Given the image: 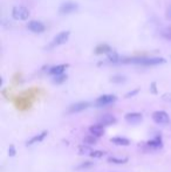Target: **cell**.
<instances>
[{
	"instance_id": "3",
	"label": "cell",
	"mask_w": 171,
	"mask_h": 172,
	"mask_svg": "<svg viewBox=\"0 0 171 172\" xmlns=\"http://www.w3.org/2000/svg\"><path fill=\"white\" fill-rule=\"evenodd\" d=\"M117 97L115 95H112V94H107V95H102L100 96L97 100L95 101V105L96 107H106V105H109L116 102Z\"/></svg>"
},
{
	"instance_id": "19",
	"label": "cell",
	"mask_w": 171,
	"mask_h": 172,
	"mask_svg": "<svg viewBox=\"0 0 171 172\" xmlns=\"http://www.w3.org/2000/svg\"><path fill=\"white\" fill-rule=\"evenodd\" d=\"M108 162L109 163H114V164H126L128 162V158H115V157H109L108 158Z\"/></svg>"
},
{
	"instance_id": "1",
	"label": "cell",
	"mask_w": 171,
	"mask_h": 172,
	"mask_svg": "<svg viewBox=\"0 0 171 172\" xmlns=\"http://www.w3.org/2000/svg\"><path fill=\"white\" fill-rule=\"evenodd\" d=\"M121 62L123 63H137L143 66H156L165 63V59L163 57H124L121 59Z\"/></svg>"
},
{
	"instance_id": "26",
	"label": "cell",
	"mask_w": 171,
	"mask_h": 172,
	"mask_svg": "<svg viewBox=\"0 0 171 172\" xmlns=\"http://www.w3.org/2000/svg\"><path fill=\"white\" fill-rule=\"evenodd\" d=\"M8 155H10L11 157L15 156V148L13 146V145H11L10 149H8Z\"/></svg>"
},
{
	"instance_id": "28",
	"label": "cell",
	"mask_w": 171,
	"mask_h": 172,
	"mask_svg": "<svg viewBox=\"0 0 171 172\" xmlns=\"http://www.w3.org/2000/svg\"><path fill=\"white\" fill-rule=\"evenodd\" d=\"M137 93H138V89H135V90H132V91H130V93H128L127 95H126V97H130V96H132V95H136Z\"/></svg>"
},
{
	"instance_id": "21",
	"label": "cell",
	"mask_w": 171,
	"mask_h": 172,
	"mask_svg": "<svg viewBox=\"0 0 171 172\" xmlns=\"http://www.w3.org/2000/svg\"><path fill=\"white\" fill-rule=\"evenodd\" d=\"M162 36H163L164 39L171 40V26H169V27H165V28L162 31Z\"/></svg>"
},
{
	"instance_id": "12",
	"label": "cell",
	"mask_w": 171,
	"mask_h": 172,
	"mask_svg": "<svg viewBox=\"0 0 171 172\" xmlns=\"http://www.w3.org/2000/svg\"><path fill=\"white\" fill-rule=\"evenodd\" d=\"M68 67V64H59V66H54L49 69V74L50 75H53V76H58V75H61V74H64V70H66V68Z\"/></svg>"
},
{
	"instance_id": "5",
	"label": "cell",
	"mask_w": 171,
	"mask_h": 172,
	"mask_svg": "<svg viewBox=\"0 0 171 172\" xmlns=\"http://www.w3.org/2000/svg\"><path fill=\"white\" fill-rule=\"evenodd\" d=\"M69 31H64V32H60L59 34H56V36L53 39V41L50 43V46L54 47V46H60V45H62L69 38Z\"/></svg>"
},
{
	"instance_id": "13",
	"label": "cell",
	"mask_w": 171,
	"mask_h": 172,
	"mask_svg": "<svg viewBox=\"0 0 171 172\" xmlns=\"http://www.w3.org/2000/svg\"><path fill=\"white\" fill-rule=\"evenodd\" d=\"M47 134H48V132L45 130V131H42L41 134L36 135V136H34L33 138H31L30 141L27 142L26 145H27V146H30V145H33V144H35V143H40V142H42V141L45 139V137L47 136Z\"/></svg>"
},
{
	"instance_id": "9",
	"label": "cell",
	"mask_w": 171,
	"mask_h": 172,
	"mask_svg": "<svg viewBox=\"0 0 171 172\" xmlns=\"http://www.w3.org/2000/svg\"><path fill=\"white\" fill-rule=\"evenodd\" d=\"M90 103L89 102H78V103H74L69 107L68 112L69 114H74V112H80V111H83L87 108H89Z\"/></svg>"
},
{
	"instance_id": "2",
	"label": "cell",
	"mask_w": 171,
	"mask_h": 172,
	"mask_svg": "<svg viewBox=\"0 0 171 172\" xmlns=\"http://www.w3.org/2000/svg\"><path fill=\"white\" fill-rule=\"evenodd\" d=\"M12 17L17 20H27L30 17V11L25 6H14L12 10Z\"/></svg>"
},
{
	"instance_id": "7",
	"label": "cell",
	"mask_w": 171,
	"mask_h": 172,
	"mask_svg": "<svg viewBox=\"0 0 171 172\" xmlns=\"http://www.w3.org/2000/svg\"><path fill=\"white\" fill-rule=\"evenodd\" d=\"M27 27H28L30 31L34 32V33H42V32H45V29H46V26L41 21H38V20H32V21H30L28 25H27Z\"/></svg>"
},
{
	"instance_id": "25",
	"label": "cell",
	"mask_w": 171,
	"mask_h": 172,
	"mask_svg": "<svg viewBox=\"0 0 171 172\" xmlns=\"http://www.w3.org/2000/svg\"><path fill=\"white\" fill-rule=\"evenodd\" d=\"M93 166V163L92 162H87V163H83L81 165H78V169H87V167H90Z\"/></svg>"
},
{
	"instance_id": "29",
	"label": "cell",
	"mask_w": 171,
	"mask_h": 172,
	"mask_svg": "<svg viewBox=\"0 0 171 172\" xmlns=\"http://www.w3.org/2000/svg\"><path fill=\"white\" fill-rule=\"evenodd\" d=\"M155 86H156V83H155V82H154V83H152V93H155V94H156V93H157V91H156V87H155Z\"/></svg>"
},
{
	"instance_id": "27",
	"label": "cell",
	"mask_w": 171,
	"mask_h": 172,
	"mask_svg": "<svg viewBox=\"0 0 171 172\" xmlns=\"http://www.w3.org/2000/svg\"><path fill=\"white\" fill-rule=\"evenodd\" d=\"M162 98L164 101H168V102H171V94H164L162 96Z\"/></svg>"
},
{
	"instance_id": "8",
	"label": "cell",
	"mask_w": 171,
	"mask_h": 172,
	"mask_svg": "<svg viewBox=\"0 0 171 172\" xmlns=\"http://www.w3.org/2000/svg\"><path fill=\"white\" fill-rule=\"evenodd\" d=\"M124 120L130 124H138L143 121V116L140 112H128L124 116Z\"/></svg>"
},
{
	"instance_id": "20",
	"label": "cell",
	"mask_w": 171,
	"mask_h": 172,
	"mask_svg": "<svg viewBox=\"0 0 171 172\" xmlns=\"http://www.w3.org/2000/svg\"><path fill=\"white\" fill-rule=\"evenodd\" d=\"M83 143H84V145H94V144H96V137H94V136H87V137H84V139H83Z\"/></svg>"
},
{
	"instance_id": "23",
	"label": "cell",
	"mask_w": 171,
	"mask_h": 172,
	"mask_svg": "<svg viewBox=\"0 0 171 172\" xmlns=\"http://www.w3.org/2000/svg\"><path fill=\"white\" fill-rule=\"evenodd\" d=\"M67 80V75H64V74H61V75H58V76L54 77V83H62Z\"/></svg>"
},
{
	"instance_id": "6",
	"label": "cell",
	"mask_w": 171,
	"mask_h": 172,
	"mask_svg": "<svg viewBox=\"0 0 171 172\" xmlns=\"http://www.w3.org/2000/svg\"><path fill=\"white\" fill-rule=\"evenodd\" d=\"M116 122H117L116 117L110 114L101 115V116L97 118V123L100 125H112V124H115Z\"/></svg>"
},
{
	"instance_id": "15",
	"label": "cell",
	"mask_w": 171,
	"mask_h": 172,
	"mask_svg": "<svg viewBox=\"0 0 171 172\" xmlns=\"http://www.w3.org/2000/svg\"><path fill=\"white\" fill-rule=\"evenodd\" d=\"M147 144H148V146H150V148H152V149H159L162 146L161 136H157V137H155V139L149 141Z\"/></svg>"
},
{
	"instance_id": "10",
	"label": "cell",
	"mask_w": 171,
	"mask_h": 172,
	"mask_svg": "<svg viewBox=\"0 0 171 172\" xmlns=\"http://www.w3.org/2000/svg\"><path fill=\"white\" fill-rule=\"evenodd\" d=\"M78 8V5L76 4H74V2H64L62 5L60 6V13H62V14H68V13H72L74 11H76Z\"/></svg>"
},
{
	"instance_id": "16",
	"label": "cell",
	"mask_w": 171,
	"mask_h": 172,
	"mask_svg": "<svg viewBox=\"0 0 171 172\" xmlns=\"http://www.w3.org/2000/svg\"><path fill=\"white\" fill-rule=\"evenodd\" d=\"M95 52L96 54H106V53H110V47L103 43V45H98L97 47L95 48Z\"/></svg>"
},
{
	"instance_id": "11",
	"label": "cell",
	"mask_w": 171,
	"mask_h": 172,
	"mask_svg": "<svg viewBox=\"0 0 171 172\" xmlns=\"http://www.w3.org/2000/svg\"><path fill=\"white\" fill-rule=\"evenodd\" d=\"M89 132L92 134V136L94 137H101L104 135V128L103 125H100V124H95V125H92L89 128Z\"/></svg>"
},
{
	"instance_id": "18",
	"label": "cell",
	"mask_w": 171,
	"mask_h": 172,
	"mask_svg": "<svg viewBox=\"0 0 171 172\" xmlns=\"http://www.w3.org/2000/svg\"><path fill=\"white\" fill-rule=\"evenodd\" d=\"M108 59H109V61H112V63L121 61V59H120V56H118V54L117 53H115V52L108 53Z\"/></svg>"
},
{
	"instance_id": "24",
	"label": "cell",
	"mask_w": 171,
	"mask_h": 172,
	"mask_svg": "<svg viewBox=\"0 0 171 172\" xmlns=\"http://www.w3.org/2000/svg\"><path fill=\"white\" fill-rule=\"evenodd\" d=\"M106 155V152L104 151H101V150H97V151H93V152L90 153V156L93 158H101L103 157Z\"/></svg>"
},
{
	"instance_id": "4",
	"label": "cell",
	"mask_w": 171,
	"mask_h": 172,
	"mask_svg": "<svg viewBox=\"0 0 171 172\" xmlns=\"http://www.w3.org/2000/svg\"><path fill=\"white\" fill-rule=\"evenodd\" d=\"M152 120L155 121L157 124H168L170 118L165 111H155L152 114Z\"/></svg>"
},
{
	"instance_id": "14",
	"label": "cell",
	"mask_w": 171,
	"mask_h": 172,
	"mask_svg": "<svg viewBox=\"0 0 171 172\" xmlns=\"http://www.w3.org/2000/svg\"><path fill=\"white\" fill-rule=\"evenodd\" d=\"M110 142L116 144V145H122V146H128L130 144V141L126 137H112L110 139Z\"/></svg>"
},
{
	"instance_id": "22",
	"label": "cell",
	"mask_w": 171,
	"mask_h": 172,
	"mask_svg": "<svg viewBox=\"0 0 171 172\" xmlns=\"http://www.w3.org/2000/svg\"><path fill=\"white\" fill-rule=\"evenodd\" d=\"M110 81L114 82V83H123L126 81V76H122V75H115L110 79Z\"/></svg>"
},
{
	"instance_id": "17",
	"label": "cell",
	"mask_w": 171,
	"mask_h": 172,
	"mask_svg": "<svg viewBox=\"0 0 171 172\" xmlns=\"http://www.w3.org/2000/svg\"><path fill=\"white\" fill-rule=\"evenodd\" d=\"M93 152V150L89 148L88 145H81V146H78V153L80 155H90V153Z\"/></svg>"
}]
</instances>
